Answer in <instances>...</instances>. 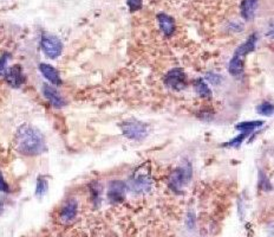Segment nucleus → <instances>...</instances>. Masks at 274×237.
I'll use <instances>...</instances> for the list:
<instances>
[{
  "instance_id": "nucleus-1",
  "label": "nucleus",
  "mask_w": 274,
  "mask_h": 237,
  "mask_svg": "<svg viewBox=\"0 0 274 237\" xmlns=\"http://www.w3.org/2000/svg\"><path fill=\"white\" fill-rule=\"evenodd\" d=\"M16 148L22 156H39L46 149L43 133L31 125L21 126L16 133Z\"/></svg>"
},
{
  "instance_id": "nucleus-2",
  "label": "nucleus",
  "mask_w": 274,
  "mask_h": 237,
  "mask_svg": "<svg viewBox=\"0 0 274 237\" xmlns=\"http://www.w3.org/2000/svg\"><path fill=\"white\" fill-rule=\"evenodd\" d=\"M151 176L149 167L147 165H142L136 170L130 179V188L135 193H146L151 188Z\"/></svg>"
},
{
  "instance_id": "nucleus-3",
  "label": "nucleus",
  "mask_w": 274,
  "mask_h": 237,
  "mask_svg": "<svg viewBox=\"0 0 274 237\" xmlns=\"http://www.w3.org/2000/svg\"><path fill=\"white\" fill-rule=\"evenodd\" d=\"M121 129L126 138L141 141L148 135V126L137 120H126L121 123Z\"/></svg>"
},
{
  "instance_id": "nucleus-4",
  "label": "nucleus",
  "mask_w": 274,
  "mask_h": 237,
  "mask_svg": "<svg viewBox=\"0 0 274 237\" xmlns=\"http://www.w3.org/2000/svg\"><path fill=\"white\" fill-rule=\"evenodd\" d=\"M191 173H193V171H191V166L189 164L176 168L169 178V186H170L171 190L176 191V192L182 190L183 186L190 182Z\"/></svg>"
},
{
  "instance_id": "nucleus-5",
  "label": "nucleus",
  "mask_w": 274,
  "mask_h": 237,
  "mask_svg": "<svg viewBox=\"0 0 274 237\" xmlns=\"http://www.w3.org/2000/svg\"><path fill=\"white\" fill-rule=\"evenodd\" d=\"M41 47L45 56L51 59L58 58L62 55V52H63V43H62V41L52 35L44 33L42 36Z\"/></svg>"
},
{
  "instance_id": "nucleus-6",
  "label": "nucleus",
  "mask_w": 274,
  "mask_h": 237,
  "mask_svg": "<svg viewBox=\"0 0 274 237\" xmlns=\"http://www.w3.org/2000/svg\"><path fill=\"white\" fill-rule=\"evenodd\" d=\"M165 84L171 90H179L185 89L187 87V75L180 68H175L171 69L170 71L167 72L165 76Z\"/></svg>"
},
{
  "instance_id": "nucleus-7",
  "label": "nucleus",
  "mask_w": 274,
  "mask_h": 237,
  "mask_svg": "<svg viewBox=\"0 0 274 237\" xmlns=\"http://www.w3.org/2000/svg\"><path fill=\"white\" fill-rule=\"evenodd\" d=\"M128 185L122 180H112L108 186V199L112 204L122 203L126 198Z\"/></svg>"
},
{
  "instance_id": "nucleus-8",
  "label": "nucleus",
  "mask_w": 274,
  "mask_h": 237,
  "mask_svg": "<svg viewBox=\"0 0 274 237\" xmlns=\"http://www.w3.org/2000/svg\"><path fill=\"white\" fill-rule=\"evenodd\" d=\"M4 77L8 83V86H11L12 88H21L22 84L25 83V81H26L24 71H22V68L18 66V64L8 68L7 71L5 72Z\"/></svg>"
},
{
  "instance_id": "nucleus-9",
  "label": "nucleus",
  "mask_w": 274,
  "mask_h": 237,
  "mask_svg": "<svg viewBox=\"0 0 274 237\" xmlns=\"http://www.w3.org/2000/svg\"><path fill=\"white\" fill-rule=\"evenodd\" d=\"M43 95L55 108H62L66 104V101L62 96L61 93L51 84H43Z\"/></svg>"
},
{
  "instance_id": "nucleus-10",
  "label": "nucleus",
  "mask_w": 274,
  "mask_h": 237,
  "mask_svg": "<svg viewBox=\"0 0 274 237\" xmlns=\"http://www.w3.org/2000/svg\"><path fill=\"white\" fill-rule=\"evenodd\" d=\"M39 70H41L42 75L50 82L51 84H55V86H61L62 84V78L59 75L58 70L56 68L47 63H41L39 64Z\"/></svg>"
},
{
  "instance_id": "nucleus-11",
  "label": "nucleus",
  "mask_w": 274,
  "mask_h": 237,
  "mask_svg": "<svg viewBox=\"0 0 274 237\" xmlns=\"http://www.w3.org/2000/svg\"><path fill=\"white\" fill-rule=\"evenodd\" d=\"M77 211H78V203L76 202L75 199H70L67 200L66 203L64 204V207L62 208L61 210V219L64 223H69L73 221L77 216Z\"/></svg>"
},
{
  "instance_id": "nucleus-12",
  "label": "nucleus",
  "mask_w": 274,
  "mask_h": 237,
  "mask_svg": "<svg viewBox=\"0 0 274 237\" xmlns=\"http://www.w3.org/2000/svg\"><path fill=\"white\" fill-rule=\"evenodd\" d=\"M256 42H258V36H256L255 33H253V35H251L250 37H248V39L244 44H241L240 47H236L235 52H234V56L245 59V57L248 55V53L254 51Z\"/></svg>"
},
{
  "instance_id": "nucleus-13",
  "label": "nucleus",
  "mask_w": 274,
  "mask_h": 237,
  "mask_svg": "<svg viewBox=\"0 0 274 237\" xmlns=\"http://www.w3.org/2000/svg\"><path fill=\"white\" fill-rule=\"evenodd\" d=\"M157 19H159L160 29L165 33L166 37H170L175 32V22L170 16L166 15V13H160L157 15Z\"/></svg>"
},
{
  "instance_id": "nucleus-14",
  "label": "nucleus",
  "mask_w": 274,
  "mask_h": 237,
  "mask_svg": "<svg viewBox=\"0 0 274 237\" xmlns=\"http://www.w3.org/2000/svg\"><path fill=\"white\" fill-rule=\"evenodd\" d=\"M260 0H242L240 5V11L241 16L246 21H252L255 16V11L258 8Z\"/></svg>"
},
{
  "instance_id": "nucleus-15",
  "label": "nucleus",
  "mask_w": 274,
  "mask_h": 237,
  "mask_svg": "<svg viewBox=\"0 0 274 237\" xmlns=\"http://www.w3.org/2000/svg\"><path fill=\"white\" fill-rule=\"evenodd\" d=\"M194 87H195V90H196L197 95H199L200 97H203V98L211 97V90L210 87H208V84L206 83L202 78H197V80H195Z\"/></svg>"
},
{
  "instance_id": "nucleus-16",
  "label": "nucleus",
  "mask_w": 274,
  "mask_h": 237,
  "mask_svg": "<svg viewBox=\"0 0 274 237\" xmlns=\"http://www.w3.org/2000/svg\"><path fill=\"white\" fill-rule=\"evenodd\" d=\"M244 61L245 59L236 57V56L233 55V57H232L230 62V66H228V70H230L232 75L238 76L244 71Z\"/></svg>"
},
{
  "instance_id": "nucleus-17",
  "label": "nucleus",
  "mask_w": 274,
  "mask_h": 237,
  "mask_svg": "<svg viewBox=\"0 0 274 237\" xmlns=\"http://www.w3.org/2000/svg\"><path fill=\"white\" fill-rule=\"evenodd\" d=\"M262 125H264L262 121H244V122L238 123V125L235 126V128L238 129V131H241L242 133H251L254 129L260 128Z\"/></svg>"
},
{
  "instance_id": "nucleus-18",
  "label": "nucleus",
  "mask_w": 274,
  "mask_h": 237,
  "mask_svg": "<svg viewBox=\"0 0 274 237\" xmlns=\"http://www.w3.org/2000/svg\"><path fill=\"white\" fill-rule=\"evenodd\" d=\"M49 190V183L44 176H39L37 178V186H36V197L37 198H43Z\"/></svg>"
},
{
  "instance_id": "nucleus-19",
  "label": "nucleus",
  "mask_w": 274,
  "mask_h": 237,
  "mask_svg": "<svg viewBox=\"0 0 274 237\" xmlns=\"http://www.w3.org/2000/svg\"><path fill=\"white\" fill-rule=\"evenodd\" d=\"M273 111H274L273 104L271 102H264L256 107V112H258V114L264 115V117H272Z\"/></svg>"
},
{
  "instance_id": "nucleus-20",
  "label": "nucleus",
  "mask_w": 274,
  "mask_h": 237,
  "mask_svg": "<svg viewBox=\"0 0 274 237\" xmlns=\"http://www.w3.org/2000/svg\"><path fill=\"white\" fill-rule=\"evenodd\" d=\"M10 53L5 52L4 55L1 56V58H0V75L4 76L5 72L7 71V63H8V58H10Z\"/></svg>"
},
{
  "instance_id": "nucleus-21",
  "label": "nucleus",
  "mask_w": 274,
  "mask_h": 237,
  "mask_svg": "<svg viewBox=\"0 0 274 237\" xmlns=\"http://www.w3.org/2000/svg\"><path fill=\"white\" fill-rule=\"evenodd\" d=\"M126 4H128V6L131 12H136V11L142 8L143 2H142V0H126Z\"/></svg>"
},
{
  "instance_id": "nucleus-22",
  "label": "nucleus",
  "mask_w": 274,
  "mask_h": 237,
  "mask_svg": "<svg viewBox=\"0 0 274 237\" xmlns=\"http://www.w3.org/2000/svg\"><path fill=\"white\" fill-rule=\"evenodd\" d=\"M247 135H248V133H241L240 135H238L236 138H234L233 140H231L230 142L226 143V146H239V145H241L242 141L246 139V137H247Z\"/></svg>"
},
{
  "instance_id": "nucleus-23",
  "label": "nucleus",
  "mask_w": 274,
  "mask_h": 237,
  "mask_svg": "<svg viewBox=\"0 0 274 237\" xmlns=\"http://www.w3.org/2000/svg\"><path fill=\"white\" fill-rule=\"evenodd\" d=\"M8 191H10V188H8L6 180L4 179V177H2L1 171H0V192L8 193Z\"/></svg>"
}]
</instances>
